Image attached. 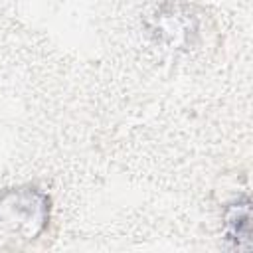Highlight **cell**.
<instances>
[{"label": "cell", "instance_id": "6da1fadb", "mask_svg": "<svg viewBox=\"0 0 253 253\" xmlns=\"http://www.w3.org/2000/svg\"><path fill=\"white\" fill-rule=\"evenodd\" d=\"M0 206L6 211L8 221L18 225V229L30 231L32 235H36L45 223L47 200H45V196L38 194L36 190L8 192L2 198Z\"/></svg>", "mask_w": 253, "mask_h": 253}, {"label": "cell", "instance_id": "7a4b0ae2", "mask_svg": "<svg viewBox=\"0 0 253 253\" xmlns=\"http://www.w3.org/2000/svg\"><path fill=\"white\" fill-rule=\"evenodd\" d=\"M249 198L243 196L227 208L225 213V243L231 249H251V227H249Z\"/></svg>", "mask_w": 253, "mask_h": 253}]
</instances>
